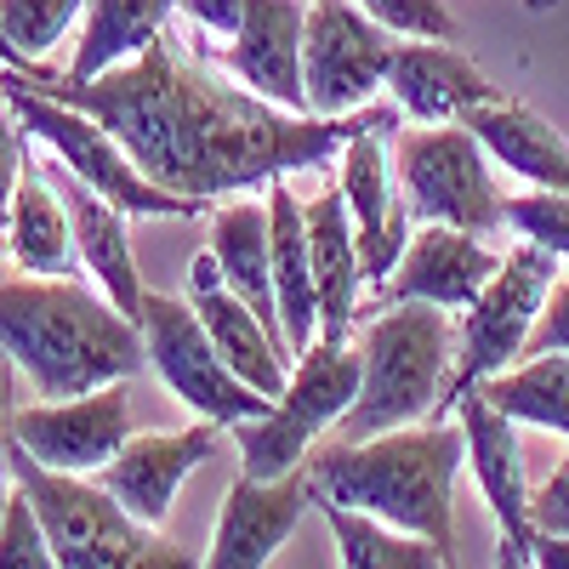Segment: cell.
Wrapping results in <instances>:
<instances>
[{"label": "cell", "instance_id": "6da1fadb", "mask_svg": "<svg viewBox=\"0 0 569 569\" xmlns=\"http://www.w3.org/2000/svg\"><path fill=\"white\" fill-rule=\"evenodd\" d=\"M7 74L91 120H103L160 188L188 200H211V206L337 160L370 126H388V131L405 126V109L393 98L342 120L291 114L257 98L233 74L222 80L200 46L188 52L171 29L142 58L91 80L40 69V63H12V58H7Z\"/></svg>", "mask_w": 569, "mask_h": 569}, {"label": "cell", "instance_id": "7a4b0ae2", "mask_svg": "<svg viewBox=\"0 0 569 569\" xmlns=\"http://www.w3.org/2000/svg\"><path fill=\"white\" fill-rule=\"evenodd\" d=\"M0 348L40 399H80L91 388L131 382L149 365L142 325L98 284L12 273L0 284Z\"/></svg>", "mask_w": 569, "mask_h": 569}, {"label": "cell", "instance_id": "3957f363", "mask_svg": "<svg viewBox=\"0 0 569 569\" xmlns=\"http://www.w3.org/2000/svg\"><path fill=\"white\" fill-rule=\"evenodd\" d=\"M467 461V427L450 421H416L393 433L319 445L308 456V490L313 501H337L370 512L393 530L427 536L445 558L456 552V472Z\"/></svg>", "mask_w": 569, "mask_h": 569}, {"label": "cell", "instance_id": "277c9868", "mask_svg": "<svg viewBox=\"0 0 569 569\" xmlns=\"http://www.w3.org/2000/svg\"><path fill=\"white\" fill-rule=\"evenodd\" d=\"M7 479L34 501L63 569H206V558H194L188 547L166 541L154 525H142L137 512H126L114 490H103L86 472L46 467L12 439H7Z\"/></svg>", "mask_w": 569, "mask_h": 569}, {"label": "cell", "instance_id": "5b68a950", "mask_svg": "<svg viewBox=\"0 0 569 569\" xmlns=\"http://www.w3.org/2000/svg\"><path fill=\"white\" fill-rule=\"evenodd\" d=\"M450 359H456L450 308L382 302V313L359 337L365 382L342 421L348 439L393 433V427H416L421 416H439V405L450 393Z\"/></svg>", "mask_w": 569, "mask_h": 569}, {"label": "cell", "instance_id": "8992f818", "mask_svg": "<svg viewBox=\"0 0 569 569\" xmlns=\"http://www.w3.org/2000/svg\"><path fill=\"white\" fill-rule=\"evenodd\" d=\"M7 114L29 137H40L46 149H52V160H63L80 182H91L103 200H114L126 217H211L217 211L211 200H188V194L160 188L103 120L46 98V91H34V86H23L12 74H7Z\"/></svg>", "mask_w": 569, "mask_h": 569}, {"label": "cell", "instance_id": "52a82bcc", "mask_svg": "<svg viewBox=\"0 0 569 569\" xmlns=\"http://www.w3.org/2000/svg\"><path fill=\"white\" fill-rule=\"evenodd\" d=\"M359 382H365V365H359V348L348 342H313L284 393L273 399L268 416L233 427L240 439V472L251 479H284V472H302L308 456L319 450L325 427L348 421L353 399H359Z\"/></svg>", "mask_w": 569, "mask_h": 569}, {"label": "cell", "instance_id": "ba28073f", "mask_svg": "<svg viewBox=\"0 0 569 569\" xmlns=\"http://www.w3.org/2000/svg\"><path fill=\"white\" fill-rule=\"evenodd\" d=\"M393 166L405 182V200L421 222H450L467 233L507 228V194L496 182V160L467 120L445 126H399L393 131Z\"/></svg>", "mask_w": 569, "mask_h": 569}, {"label": "cell", "instance_id": "9c48e42d", "mask_svg": "<svg viewBox=\"0 0 569 569\" xmlns=\"http://www.w3.org/2000/svg\"><path fill=\"white\" fill-rule=\"evenodd\" d=\"M552 279H558V257L541 251V246H512L496 268V279L485 284V297L467 308L461 319V353H456V376H450V393L439 405L433 421H450L456 405L472 393V388H485L490 376L512 370L518 359H525V342H530V330L552 297Z\"/></svg>", "mask_w": 569, "mask_h": 569}, {"label": "cell", "instance_id": "30bf717a", "mask_svg": "<svg viewBox=\"0 0 569 569\" xmlns=\"http://www.w3.org/2000/svg\"><path fill=\"white\" fill-rule=\"evenodd\" d=\"M142 342H149V365L160 370V382L188 405V416L200 421H222L228 433L246 427L257 416L273 410V399L262 388H251L240 370L222 359V348L211 342V330L200 325L188 297H166L149 291L142 297Z\"/></svg>", "mask_w": 569, "mask_h": 569}, {"label": "cell", "instance_id": "8fae6325", "mask_svg": "<svg viewBox=\"0 0 569 569\" xmlns=\"http://www.w3.org/2000/svg\"><path fill=\"white\" fill-rule=\"evenodd\" d=\"M399 34L376 23L359 0H308V40H302V80L308 114L342 120L376 103L388 86Z\"/></svg>", "mask_w": 569, "mask_h": 569}, {"label": "cell", "instance_id": "7c38bea8", "mask_svg": "<svg viewBox=\"0 0 569 569\" xmlns=\"http://www.w3.org/2000/svg\"><path fill=\"white\" fill-rule=\"evenodd\" d=\"M7 439L58 472L98 479L131 439V393H126V382H109V388H91L80 399L18 405L7 416Z\"/></svg>", "mask_w": 569, "mask_h": 569}, {"label": "cell", "instance_id": "4fadbf2b", "mask_svg": "<svg viewBox=\"0 0 569 569\" xmlns=\"http://www.w3.org/2000/svg\"><path fill=\"white\" fill-rule=\"evenodd\" d=\"M337 171H342V194H348V211H353V228H359V257H365V284L382 291L388 273L399 268L405 246H410V200H405V182H399V166H393V131L388 126H370L359 131L348 149L337 154Z\"/></svg>", "mask_w": 569, "mask_h": 569}, {"label": "cell", "instance_id": "5bb4252c", "mask_svg": "<svg viewBox=\"0 0 569 569\" xmlns=\"http://www.w3.org/2000/svg\"><path fill=\"white\" fill-rule=\"evenodd\" d=\"M222 433H228L222 421H200V416L188 427H171V433H131L126 450L98 472V485L114 490V501L126 512H137L142 525L160 530L177 507L182 479L222 450Z\"/></svg>", "mask_w": 569, "mask_h": 569}, {"label": "cell", "instance_id": "9a60e30c", "mask_svg": "<svg viewBox=\"0 0 569 569\" xmlns=\"http://www.w3.org/2000/svg\"><path fill=\"white\" fill-rule=\"evenodd\" d=\"M308 507H313L308 467L284 472V479H251V472H240L222 496L217 530L206 547V569H268V558L291 541Z\"/></svg>", "mask_w": 569, "mask_h": 569}, {"label": "cell", "instance_id": "2e32d148", "mask_svg": "<svg viewBox=\"0 0 569 569\" xmlns=\"http://www.w3.org/2000/svg\"><path fill=\"white\" fill-rule=\"evenodd\" d=\"M501 251L485 246V233H467L450 222H421L399 268L382 284V302H433V308H472L496 279Z\"/></svg>", "mask_w": 569, "mask_h": 569}, {"label": "cell", "instance_id": "e0dca14e", "mask_svg": "<svg viewBox=\"0 0 569 569\" xmlns=\"http://www.w3.org/2000/svg\"><path fill=\"white\" fill-rule=\"evenodd\" d=\"M188 302H194L200 325L211 330V342L222 348V359L240 370L251 388H262L268 399H279L284 382H291V376H284V365H291L297 353L284 348L279 330L222 279V268H217L211 251H200L194 262H188Z\"/></svg>", "mask_w": 569, "mask_h": 569}, {"label": "cell", "instance_id": "ac0fdd59", "mask_svg": "<svg viewBox=\"0 0 569 569\" xmlns=\"http://www.w3.org/2000/svg\"><path fill=\"white\" fill-rule=\"evenodd\" d=\"M388 98L405 109V120L445 126V120H467L472 109L507 98V91L472 63L456 40L399 34V52H393V69H388Z\"/></svg>", "mask_w": 569, "mask_h": 569}, {"label": "cell", "instance_id": "d6986e66", "mask_svg": "<svg viewBox=\"0 0 569 569\" xmlns=\"http://www.w3.org/2000/svg\"><path fill=\"white\" fill-rule=\"evenodd\" d=\"M302 40H308V0H251L246 29L222 46V69L251 86L257 98L308 114V80H302Z\"/></svg>", "mask_w": 569, "mask_h": 569}, {"label": "cell", "instance_id": "ffe728a7", "mask_svg": "<svg viewBox=\"0 0 569 569\" xmlns=\"http://www.w3.org/2000/svg\"><path fill=\"white\" fill-rule=\"evenodd\" d=\"M456 421L467 427V461H472V479H479V496L496 518V530L512 541H530V479H525V450H518V421L507 410H496L485 393H467L456 405Z\"/></svg>", "mask_w": 569, "mask_h": 569}, {"label": "cell", "instance_id": "44dd1931", "mask_svg": "<svg viewBox=\"0 0 569 569\" xmlns=\"http://www.w3.org/2000/svg\"><path fill=\"white\" fill-rule=\"evenodd\" d=\"M46 177L58 182V194L69 206V222H74V246H80V268L91 273V284L126 308L131 319H142V273H137V257H131V228H126V211L114 200H103L91 182H80L63 160L46 166Z\"/></svg>", "mask_w": 569, "mask_h": 569}, {"label": "cell", "instance_id": "7402d4cb", "mask_svg": "<svg viewBox=\"0 0 569 569\" xmlns=\"http://www.w3.org/2000/svg\"><path fill=\"white\" fill-rule=\"evenodd\" d=\"M308 251H313V279H319V342H348V330L359 319L365 257H359L348 194L330 182L308 200Z\"/></svg>", "mask_w": 569, "mask_h": 569}, {"label": "cell", "instance_id": "603a6c76", "mask_svg": "<svg viewBox=\"0 0 569 569\" xmlns=\"http://www.w3.org/2000/svg\"><path fill=\"white\" fill-rule=\"evenodd\" d=\"M7 251L23 273L40 279H74L80 246H74V222L58 194V182L46 177V166H18V188L7 194Z\"/></svg>", "mask_w": 569, "mask_h": 569}, {"label": "cell", "instance_id": "cb8c5ba5", "mask_svg": "<svg viewBox=\"0 0 569 569\" xmlns=\"http://www.w3.org/2000/svg\"><path fill=\"white\" fill-rule=\"evenodd\" d=\"M206 251L217 257L222 279L240 291L279 337H284V319H279V291H273V217L268 200H246L233 194L211 211V233H206ZM291 348V342H284Z\"/></svg>", "mask_w": 569, "mask_h": 569}, {"label": "cell", "instance_id": "d4e9b609", "mask_svg": "<svg viewBox=\"0 0 569 569\" xmlns=\"http://www.w3.org/2000/svg\"><path fill=\"white\" fill-rule=\"evenodd\" d=\"M467 126L501 171L525 177L530 188H558V194H569V137H558V126H547L530 103L496 98L485 109H472Z\"/></svg>", "mask_w": 569, "mask_h": 569}, {"label": "cell", "instance_id": "484cf974", "mask_svg": "<svg viewBox=\"0 0 569 569\" xmlns=\"http://www.w3.org/2000/svg\"><path fill=\"white\" fill-rule=\"evenodd\" d=\"M262 200L273 217V291H279L284 342L302 359L319 342V279H313V251H308V200H297L284 182H273Z\"/></svg>", "mask_w": 569, "mask_h": 569}, {"label": "cell", "instance_id": "4316f807", "mask_svg": "<svg viewBox=\"0 0 569 569\" xmlns=\"http://www.w3.org/2000/svg\"><path fill=\"white\" fill-rule=\"evenodd\" d=\"M177 7L182 0H91L80 29H74V52H69L63 74L91 80V74H109V69L142 58L166 34Z\"/></svg>", "mask_w": 569, "mask_h": 569}, {"label": "cell", "instance_id": "83f0119b", "mask_svg": "<svg viewBox=\"0 0 569 569\" xmlns=\"http://www.w3.org/2000/svg\"><path fill=\"white\" fill-rule=\"evenodd\" d=\"M325 512L330 536H337V558L342 569H450V558L427 541V536H410V530H393L370 512H353V507H337V501H313Z\"/></svg>", "mask_w": 569, "mask_h": 569}, {"label": "cell", "instance_id": "f1b7e54d", "mask_svg": "<svg viewBox=\"0 0 569 569\" xmlns=\"http://www.w3.org/2000/svg\"><path fill=\"white\" fill-rule=\"evenodd\" d=\"M485 393L496 410H507L518 427H547V433H569V353H536L518 359L512 370L490 376Z\"/></svg>", "mask_w": 569, "mask_h": 569}, {"label": "cell", "instance_id": "f546056e", "mask_svg": "<svg viewBox=\"0 0 569 569\" xmlns=\"http://www.w3.org/2000/svg\"><path fill=\"white\" fill-rule=\"evenodd\" d=\"M91 0H0V34H7L12 63H40L58 52V40L80 29Z\"/></svg>", "mask_w": 569, "mask_h": 569}, {"label": "cell", "instance_id": "4dcf8cb0", "mask_svg": "<svg viewBox=\"0 0 569 569\" xmlns=\"http://www.w3.org/2000/svg\"><path fill=\"white\" fill-rule=\"evenodd\" d=\"M0 569H63L34 501L18 485L7 490V512H0Z\"/></svg>", "mask_w": 569, "mask_h": 569}, {"label": "cell", "instance_id": "1f68e13d", "mask_svg": "<svg viewBox=\"0 0 569 569\" xmlns=\"http://www.w3.org/2000/svg\"><path fill=\"white\" fill-rule=\"evenodd\" d=\"M507 228L552 257H569V194L558 188H525L507 200Z\"/></svg>", "mask_w": 569, "mask_h": 569}, {"label": "cell", "instance_id": "d6a6232c", "mask_svg": "<svg viewBox=\"0 0 569 569\" xmlns=\"http://www.w3.org/2000/svg\"><path fill=\"white\" fill-rule=\"evenodd\" d=\"M359 7L393 29V34H416V40H456V18L445 0H359Z\"/></svg>", "mask_w": 569, "mask_h": 569}, {"label": "cell", "instance_id": "836d02e7", "mask_svg": "<svg viewBox=\"0 0 569 569\" xmlns=\"http://www.w3.org/2000/svg\"><path fill=\"white\" fill-rule=\"evenodd\" d=\"M177 12L188 18V29H200V34L217 46V52H222V46L246 29V18H251V0H182Z\"/></svg>", "mask_w": 569, "mask_h": 569}, {"label": "cell", "instance_id": "e575fe53", "mask_svg": "<svg viewBox=\"0 0 569 569\" xmlns=\"http://www.w3.org/2000/svg\"><path fill=\"white\" fill-rule=\"evenodd\" d=\"M536 353H569V268H558L552 297H547L530 342H525V359H536Z\"/></svg>", "mask_w": 569, "mask_h": 569}, {"label": "cell", "instance_id": "d590c367", "mask_svg": "<svg viewBox=\"0 0 569 569\" xmlns=\"http://www.w3.org/2000/svg\"><path fill=\"white\" fill-rule=\"evenodd\" d=\"M530 525L541 536H569V456L536 485V501H530Z\"/></svg>", "mask_w": 569, "mask_h": 569}, {"label": "cell", "instance_id": "8d00e7d4", "mask_svg": "<svg viewBox=\"0 0 569 569\" xmlns=\"http://www.w3.org/2000/svg\"><path fill=\"white\" fill-rule=\"evenodd\" d=\"M530 558L536 569H569V536H530Z\"/></svg>", "mask_w": 569, "mask_h": 569}, {"label": "cell", "instance_id": "74e56055", "mask_svg": "<svg viewBox=\"0 0 569 569\" xmlns=\"http://www.w3.org/2000/svg\"><path fill=\"white\" fill-rule=\"evenodd\" d=\"M496 569H536L530 541H512V536H501V547H496Z\"/></svg>", "mask_w": 569, "mask_h": 569}]
</instances>
